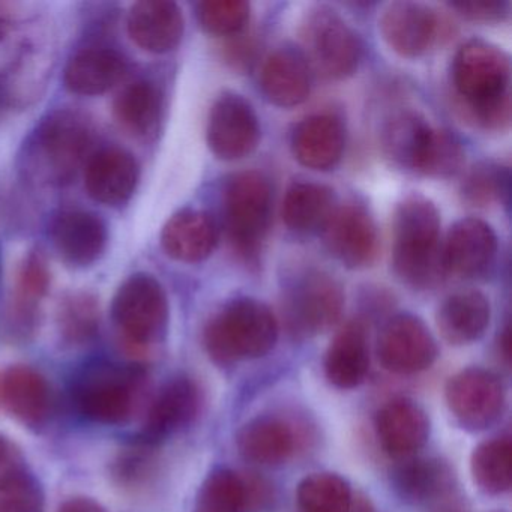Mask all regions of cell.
<instances>
[{
    "label": "cell",
    "mask_w": 512,
    "mask_h": 512,
    "mask_svg": "<svg viewBox=\"0 0 512 512\" xmlns=\"http://www.w3.org/2000/svg\"><path fill=\"white\" fill-rule=\"evenodd\" d=\"M452 85L470 121L502 131L511 122V62L494 44L470 40L452 61Z\"/></svg>",
    "instance_id": "6da1fadb"
},
{
    "label": "cell",
    "mask_w": 512,
    "mask_h": 512,
    "mask_svg": "<svg viewBox=\"0 0 512 512\" xmlns=\"http://www.w3.org/2000/svg\"><path fill=\"white\" fill-rule=\"evenodd\" d=\"M92 143L94 128L83 113L53 110L26 139L20 167L35 184L64 187L91 157Z\"/></svg>",
    "instance_id": "7a4b0ae2"
},
{
    "label": "cell",
    "mask_w": 512,
    "mask_h": 512,
    "mask_svg": "<svg viewBox=\"0 0 512 512\" xmlns=\"http://www.w3.org/2000/svg\"><path fill=\"white\" fill-rule=\"evenodd\" d=\"M392 268L418 290L431 289L445 274L439 209L421 194L404 197L395 209Z\"/></svg>",
    "instance_id": "3957f363"
},
{
    "label": "cell",
    "mask_w": 512,
    "mask_h": 512,
    "mask_svg": "<svg viewBox=\"0 0 512 512\" xmlns=\"http://www.w3.org/2000/svg\"><path fill=\"white\" fill-rule=\"evenodd\" d=\"M277 340V317L268 305L251 298L224 305L203 332L206 352L220 365L262 358Z\"/></svg>",
    "instance_id": "277c9868"
},
{
    "label": "cell",
    "mask_w": 512,
    "mask_h": 512,
    "mask_svg": "<svg viewBox=\"0 0 512 512\" xmlns=\"http://www.w3.org/2000/svg\"><path fill=\"white\" fill-rule=\"evenodd\" d=\"M146 383L140 365L98 362L77 376L73 403L77 412L101 425H119L134 415Z\"/></svg>",
    "instance_id": "5b68a950"
},
{
    "label": "cell",
    "mask_w": 512,
    "mask_h": 512,
    "mask_svg": "<svg viewBox=\"0 0 512 512\" xmlns=\"http://www.w3.org/2000/svg\"><path fill=\"white\" fill-rule=\"evenodd\" d=\"M224 226L239 256L251 262L259 257L272 217V188L259 172L233 175L224 188Z\"/></svg>",
    "instance_id": "8992f818"
},
{
    "label": "cell",
    "mask_w": 512,
    "mask_h": 512,
    "mask_svg": "<svg viewBox=\"0 0 512 512\" xmlns=\"http://www.w3.org/2000/svg\"><path fill=\"white\" fill-rule=\"evenodd\" d=\"M343 310V286L319 269L299 272L284 289L283 319L295 337H316L329 331Z\"/></svg>",
    "instance_id": "52a82bcc"
},
{
    "label": "cell",
    "mask_w": 512,
    "mask_h": 512,
    "mask_svg": "<svg viewBox=\"0 0 512 512\" xmlns=\"http://www.w3.org/2000/svg\"><path fill=\"white\" fill-rule=\"evenodd\" d=\"M112 319L128 346L145 349L158 343L169 323L166 290L154 275H131L116 290Z\"/></svg>",
    "instance_id": "ba28073f"
},
{
    "label": "cell",
    "mask_w": 512,
    "mask_h": 512,
    "mask_svg": "<svg viewBox=\"0 0 512 512\" xmlns=\"http://www.w3.org/2000/svg\"><path fill=\"white\" fill-rule=\"evenodd\" d=\"M301 35L305 59L326 79L343 80L358 71L361 40L337 11L313 8L302 22Z\"/></svg>",
    "instance_id": "9c48e42d"
},
{
    "label": "cell",
    "mask_w": 512,
    "mask_h": 512,
    "mask_svg": "<svg viewBox=\"0 0 512 512\" xmlns=\"http://www.w3.org/2000/svg\"><path fill=\"white\" fill-rule=\"evenodd\" d=\"M445 398L458 424L467 430H485L502 416L505 386L493 371L466 368L448 380Z\"/></svg>",
    "instance_id": "30bf717a"
},
{
    "label": "cell",
    "mask_w": 512,
    "mask_h": 512,
    "mask_svg": "<svg viewBox=\"0 0 512 512\" xmlns=\"http://www.w3.org/2000/svg\"><path fill=\"white\" fill-rule=\"evenodd\" d=\"M206 140L212 154L220 160L248 157L260 140L259 118L253 106L233 92L221 95L209 112Z\"/></svg>",
    "instance_id": "8fae6325"
},
{
    "label": "cell",
    "mask_w": 512,
    "mask_h": 512,
    "mask_svg": "<svg viewBox=\"0 0 512 512\" xmlns=\"http://www.w3.org/2000/svg\"><path fill=\"white\" fill-rule=\"evenodd\" d=\"M437 343L419 317L398 314L380 332L377 355L386 370L395 374H416L427 370L437 358Z\"/></svg>",
    "instance_id": "7c38bea8"
},
{
    "label": "cell",
    "mask_w": 512,
    "mask_h": 512,
    "mask_svg": "<svg viewBox=\"0 0 512 512\" xmlns=\"http://www.w3.org/2000/svg\"><path fill=\"white\" fill-rule=\"evenodd\" d=\"M322 230L326 248L338 262L350 269L373 265L379 253V236L376 223L364 206H338Z\"/></svg>",
    "instance_id": "4fadbf2b"
},
{
    "label": "cell",
    "mask_w": 512,
    "mask_h": 512,
    "mask_svg": "<svg viewBox=\"0 0 512 512\" xmlns=\"http://www.w3.org/2000/svg\"><path fill=\"white\" fill-rule=\"evenodd\" d=\"M49 238L65 265L85 269L103 256L109 232L103 218L95 212L61 209L50 220Z\"/></svg>",
    "instance_id": "5bb4252c"
},
{
    "label": "cell",
    "mask_w": 512,
    "mask_h": 512,
    "mask_svg": "<svg viewBox=\"0 0 512 512\" xmlns=\"http://www.w3.org/2000/svg\"><path fill=\"white\" fill-rule=\"evenodd\" d=\"M380 34L403 58L425 55L439 40L442 22L436 11L416 2H395L388 5L379 20Z\"/></svg>",
    "instance_id": "9a60e30c"
},
{
    "label": "cell",
    "mask_w": 512,
    "mask_h": 512,
    "mask_svg": "<svg viewBox=\"0 0 512 512\" xmlns=\"http://www.w3.org/2000/svg\"><path fill=\"white\" fill-rule=\"evenodd\" d=\"M202 406L199 385L187 376L167 382L149 404L140 440L157 446L193 424Z\"/></svg>",
    "instance_id": "2e32d148"
},
{
    "label": "cell",
    "mask_w": 512,
    "mask_h": 512,
    "mask_svg": "<svg viewBox=\"0 0 512 512\" xmlns=\"http://www.w3.org/2000/svg\"><path fill=\"white\" fill-rule=\"evenodd\" d=\"M497 236L490 224L478 218L457 221L442 247L443 269L458 278L484 275L496 260Z\"/></svg>",
    "instance_id": "e0dca14e"
},
{
    "label": "cell",
    "mask_w": 512,
    "mask_h": 512,
    "mask_svg": "<svg viewBox=\"0 0 512 512\" xmlns=\"http://www.w3.org/2000/svg\"><path fill=\"white\" fill-rule=\"evenodd\" d=\"M140 166L131 152L118 146L100 149L86 161L85 188L101 205H125L136 193Z\"/></svg>",
    "instance_id": "ac0fdd59"
},
{
    "label": "cell",
    "mask_w": 512,
    "mask_h": 512,
    "mask_svg": "<svg viewBox=\"0 0 512 512\" xmlns=\"http://www.w3.org/2000/svg\"><path fill=\"white\" fill-rule=\"evenodd\" d=\"M0 406L26 427H44L53 412L52 388L35 368L13 365L0 376Z\"/></svg>",
    "instance_id": "d6986e66"
},
{
    "label": "cell",
    "mask_w": 512,
    "mask_h": 512,
    "mask_svg": "<svg viewBox=\"0 0 512 512\" xmlns=\"http://www.w3.org/2000/svg\"><path fill=\"white\" fill-rule=\"evenodd\" d=\"M128 35L145 52L163 55L172 52L184 37L185 20L181 7L170 0H142L130 8Z\"/></svg>",
    "instance_id": "ffe728a7"
},
{
    "label": "cell",
    "mask_w": 512,
    "mask_h": 512,
    "mask_svg": "<svg viewBox=\"0 0 512 512\" xmlns=\"http://www.w3.org/2000/svg\"><path fill=\"white\" fill-rule=\"evenodd\" d=\"M376 433L386 454L398 460L412 458L430 436L427 413L410 400H392L376 416Z\"/></svg>",
    "instance_id": "44dd1931"
},
{
    "label": "cell",
    "mask_w": 512,
    "mask_h": 512,
    "mask_svg": "<svg viewBox=\"0 0 512 512\" xmlns=\"http://www.w3.org/2000/svg\"><path fill=\"white\" fill-rule=\"evenodd\" d=\"M268 499V485L262 479L220 469L203 482L193 512H254Z\"/></svg>",
    "instance_id": "7402d4cb"
},
{
    "label": "cell",
    "mask_w": 512,
    "mask_h": 512,
    "mask_svg": "<svg viewBox=\"0 0 512 512\" xmlns=\"http://www.w3.org/2000/svg\"><path fill=\"white\" fill-rule=\"evenodd\" d=\"M299 445L295 425L275 415L253 419L238 434L239 454L257 466H280L298 452Z\"/></svg>",
    "instance_id": "603a6c76"
},
{
    "label": "cell",
    "mask_w": 512,
    "mask_h": 512,
    "mask_svg": "<svg viewBox=\"0 0 512 512\" xmlns=\"http://www.w3.org/2000/svg\"><path fill=\"white\" fill-rule=\"evenodd\" d=\"M260 88L278 107L299 106L311 91V67L301 50L280 47L263 62Z\"/></svg>",
    "instance_id": "cb8c5ba5"
},
{
    "label": "cell",
    "mask_w": 512,
    "mask_h": 512,
    "mask_svg": "<svg viewBox=\"0 0 512 512\" xmlns=\"http://www.w3.org/2000/svg\"><path fill=\"white\" fill-rule=\"evenodd\" d=\"M218 229L205 211L185 208L173 214L161 230V247L167 256L182 263H199L214 253Z\"/></svg>",
    "instance_id": "d4e9b609"
},
{
    "label": "cell",
    "mask_w": 512,
    "mask_h": 512,
    "mask_svg": "<svg viewBox=\"0 0 512 512\" xmlns=\"http://www.w3.org/2000/svg\"><path fill=\"white\" fill-rule=\"evenodd\" d=\"M346 148V128L334 115H314L296 125L292 151L302 166L311 170L334 169Z\"/></svg>",
    "instance_id": "484cf974"
},
{
    "label": "cell",
    "mask_w": 512,
    "mask_h": 512,
    "mask_svg": "<svg viewBox=\"0 0 512 512\" xmlns=\"http://www.w3.org/2000/svg\"><path fill=\"white\" fill-rule=\"evenodd\" d=\"M325 376L338 389H353L367 379L370 371V344L361 320L346 323L335 334L325 356Z\"/></svg>",
    "instance_id": "4316f807"
},
{
    "label": "cell",
    "mask_w": 512,
    "mask_h": 512,
    "mask_svg": "<svg viewBox=\"0 0 512 512\" xmlns=\"http://www.w3.org/2000/svg\"><path fill=\"white\" fill-rule=\"evenodd\" d=\"M434 128L415 112L392 115L380 134L383 154L398 169L421 175Z\"/></svg>",
    "instance_id": "83f0119b"
},
{
    "label": "cell",
    "mask_w": 512,
    "mask_h": 512,
    "mask_svg": "<svg viewBox=\"0 0 512 512\" xmlns=\"http://www.w3.org/2000/svg\"><path fill=\"white\" fill-rule=\"evenodd\" d=\"M127 71V62L116 50L88 47L80 50L65 67L68 91L83 97H97L115 88Z\"/></svg>",
    "instance_id": "f1b7e54d"
},
{
    "label": "cell",
    "mask_w": 512,
    "mask_h": 512,
    "mask_svg": "<svg viewBox=\"0 0 512 512\" xmlns=\"http://www.w3.org/2000/svg\"><path fill=\"white\" fill-rule=\"evenodd\" d=\"M490 319V302L478 290H463L448 296L436 317L443 340L454 346L479 340L487 331Z\"/></svg>",
    "instance_id": "f546056e"
},
{
    "label": "cell",
    "mask_w": 512,
    "mask_h": 512,
    "mask_svg": "<svg viewBox=\"0 0 512 512\" xmlns=\"http://www.w3.org/2000/svg\"><path fill=\"white\" fill-rule=\"evenodd\" d=\"M394 484L407 502L433 508L455 496L451 469L436 458H407L395 472Z\"/></svg>",
    "instance_id": "4dcf8cb0"
},
{
    "label": "cell",
    "mask_w": 512,
    "mask_h": 512,
    "mask_svg": "<svg viewBox=\"0 0 512 512\" xmlns=\"http://www.w3.org/2000/svg\"><path fill=\"white\" fill-rule=\"evenodd\" d=\"M163 94L155 83L139 80L131 83L116 97L113 115L137 139H149L157 133L163 119Z\"/></svg>",
    "instance_id": "1f68e13d"
},
{
    "label": "cell",
    "mask_w": 512,
    "mask_h": 512,
    "mask_svg": "<svg viewBox=\"0 0 512 512\" xmlns=\"http://www.w3.org/2000/svg\"><path fill=\"white\" fill-rule=\"evenodd\" d=\"M334 191L317 182H295L283 200V221L293 232L322 229L335 209Z\"/></svg>",
    "instance_id": "d6a6232c"
},
{
    "label": "cell",
    "mask_w": 512,
    "mask_h": 512,
    "mask_svg": "<svg viewBox=\"0 0 512 512\" xmlns=\"http://www.w3.org/2000/svg\"><path fill=\"white\" fill-rule=\"evenodd\" d=\"M470 472L473 482L484 493L499 496L511 490V437H494L476 446L470 458Z\"/></svg>",
    "instance_id": "836d02e7"
},
{
    "label": "cell",
    "mask_w": 512,
    "mask_h": 512,
    "mask_svg": "<svg viewBox=\"0 0 512 512\" xmlns=\"http://www.w3.org/2000/svg\"><path fill=\"white\" fill-rule=\"evenodd\" d=\"M100 302L85 290L67 293L59 302L56 323L59 335L70 346H83L100 331Z\"/></svg>",
    "instance_id": "e575fe53"
},
{
    "label": "cell",
    "mask_w": 512,
    "mask_h": 512,
    "mask_svg": "<svg viewBox=\"0 0 512 512\" xmlns=\"http://www.w3.org/2000/svg\"><path fill=\"white\" fill-rule=\"evenodd\" d=\"M296 499L301 512H350L349 482L335 473H313L299 484Z\"/></svg>",
    "instance_id": "d590c367"
},
{
    "label": "cell",
    "mask_w": 512,
    "mask_h": 512,
    "mask_svg": "<svg viewBox=\"0 0 512 512\" xmlns=\"http://www.w3.org/2000/svg\"><path fill=\"white\" fill-rule=\"evenodd\" d=\"M508 191V169L494 163L476 164L461 185L464 202L476 208H488L502 203L508 197Z\"/></svg>",
    "instance_id": "8d00e7d4"
},
{
    "label": "cell",
    "mask_w": 512,
    "mask_h": 512,
    "mask_svg": "<svg viewBox=\"0 0 512 512\" xmlns=\"http://www.w3.org/2000/svg\"><path fill=\"white\" fill-rule=\"evenodd\" d=\"M46 497L40 481L25 469L0 476V512H44Z\"/></svg>",
    "instance_id": "74e56055"
},
{
    "label": "cell",
    "mask_w": 512,
    "mask_h": 512,
    "mask_svg": "<svg viewBox=\"0 0 512 512\" xmlns=\"http://www.w3.org/2000/svg\"><path fill=\"white\" fill-rule=\"evenodd\" d=\"M203 31L215 37L239 34L250 20V4L244 0H205L197 5Z\"/></svg>",
    "instance_id": "f35d334b"
},
{
    "label": "cell",
    "mask_w": 512,
    "mask_h": 512,
    "mask_svg": "<svg viewBox=\"0 0 512 512\" xmlns=\"http://www.w3.org/2000/svg\"><path fill=\"white\" fill-rule=\"evenodd\" d=\"M52 286V272L46 254L35 248L26 254L16 274V284L11 298L25 304L38 305L46 298Z\"/></svg>",
    "instance_id": "ab89813d"
},
{
    "label": "cell",
    "mask_w": 512,
    "mask_h": 512,
    "mask_svg": "<svg viewBox=\"0 0 512 512\" xmlns=\"http://www.w3.org/2000/svg\"><path fill=\"white\" fill-rule=\"evenodd\" d=\"M463 166L464 149L460 140L449 131L434 128L421 175L428 178H451L457 175Z\"/></svg>",
    "instance_id": "60d3db41"
},
{
    "label": "cell",
    "mask_w": 512,
    "mask_h": 512,
    "mask_svg": "<svg viewBox=\"0 0 512 512\" xmlns=\"http://www.w3.org/2000/svg\"><path fill=\"white\" fill-rule=\"evenodd\" d=\"M154 445L137 439L122 452L115 464V476L122 485L139 487L151 475L154 464Z\"/></svg>",
    "instance_id": "b9f144b4"
},
{
    "label": "cell",
    "mask_w": 512,
    "mask_h": 512,
    "mask_svg": "<svg viewBox=\"0 0 512 512\" xmlns=\"http://www.w3.org/2000/svg\"><path fill=\"white\" fill-rule=\"evenodd\" d=\"M451 7L472 22H502L509 14V4L503 0H461Z\"/></svg>",
    "instance_id": "7bdbcfd3"
},
{
    "label": "cell",
    "mask_w": 512,
    "mask_h": 512,
    "mask_svg": "<svg viewBox=\"0 0 512 512\" xmlns=\"http://www.w3.org/2000/svg\"><path fill=\"white\" fill-rule=\"evenodd\" d=\"M58 512H107L106 508L97 500L89 499V497H73L62 503Z\"/></svg>",
    "instance_id": "ee69618b"
},
{
    "label": "cell",
    "mask_w": 512,
    "mask_h": 512,
    "mask_svg": "<svg viewBox=\"0 0 512 512\" xmlns=\"http://www.w3.org/2000/svg\"><path fill=\"white\" fill-rule=\"evenodd\" d=\"M433 512H464L463 506L455 500V496L434 506Z\"/></svg>",
    "instance_id": "f6af8a7d"
},
{
    "label": "cell",
    "mask_w": 512,
    "mask_h": 512,
    "mask_svg": "<svg viewBox=\"0 0 512 512\" xmlns=\"http://www.w3.org/2000/svg\"><path fill=\"white\" fill-rule=\"evenodd\" d=\"M350 512H374V509L371 508V503L365 497H353Z\"/></svg>",
    "instance_id": "bcb514c9"
},
{
    "label": "cell",
    "mask_w": 512,
    "mask_h": 512,
    "mask_svg": "<svg viewBox=\"0 0 512 512\" xmlns=\"http://www.w3.org/2000/svg\"><path fill=\"white\" fill-rule=\"evenodd\" d=\"M8 455V445L7 440L4 437L0 436V464L4 463L5 458Z\"/></svg>",
    "instance_id": "7dc6e473"
}]
</instances>
